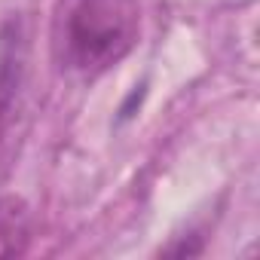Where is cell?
Wrapping results in <instances>:
<instances>
[{"mask_svg": "<svg viewBox=\"0 0 260 260\" xmlns=\"http://www.w3.org/2000/svg\"><path fill=\"white\" fill-rule=\"evenodd\" d=\"M0 122H4V104H0Z\"/></svg>", "mask_w": 260, "mask_h": 260, "instance_id": "3957f363", "label": "cell"}, {"mask_svg": "<svg viewBox=\"0 0 260 260\" xmlns=\"http://www.w3.org/2000/svg\"><path fill=\"white\" fill-rule=\"evenodd\" d=\"M138 34V0H71L58 34V52L74 74L98 77L132 52Z\"/></svg>", "mask_w": 260, "mask_h": 260, "instance_id": "6da1fadb", "label": "cell"}, {"mask_svg": "<svg viewBox=\"0 0 260 260\" xmlns=\"http://www.w3.org/2000/svg\"><path fill=\"white\" fill-rule=\"evenodd\" d=\"M31 211L19 196H0V257H16L28 248Z\"/></svg>", "mask_w": 260, "mask_h": 260, "instance_id": "7a4b0ae2", "label": "cell"}]
</instances>
